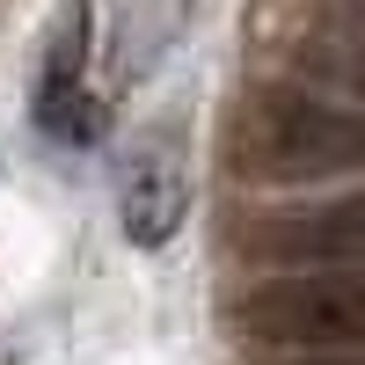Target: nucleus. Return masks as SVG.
<instances>
[{"label":"nucleus","mask_w":365,"mask_h":365,"mask_svg":"<svg viewBox=\"0 0 365 365\" xmlns=\"http://www.w3.org/2000/svg\"><path fill=\"white\" fill-rule=\"evenodd\" d=\"M241 175L256 182H322L358 168V110L299 81H270L241 103Z\"/></svg>","instance_id":"obj_1"},{"label":"nucleus","mask_w":365,"mask_h":365,"mask_svg":"<svg viewBox=\"0 0 365 365\" xmlns=\"http://www.w3.org/2000/svg\"><path fill=\"white\" fill-rule=\"evenodd\" d=\"M234 322L256 344H285L299 358H351L365 329V285L358 270H285L234 299Z\"/></svg>","instance_id":"obj_2"},{"label":"nucleus","mask_w":365,"mask_h":365,"mask_svg":"<svg viewBox=\"0 0 365 365\" xmlns=\"http://www.w3.org/2000/svg\"><path fill=\"white\" fill-rule=\"evenodd\" d=\"M81 73H88V0H66V15L51 22L44 66H37V132L58 146L103 139V103L81 88Z\"/></svg>","instance_id":"obj_3"},{"label":"nucleus","mask_w":365,"mask_h":365,"mask_svg":"<svg viewBox=\"0 0 365 365\" xmlns=\"http://www.w3.org/2000/svg\"><path fill=\"white\" fill-rule=\"evenodd\" d=\"M249 256L285 270H358V205H322V212H278L249 227Z\"/></svg>","instance_id":"obj_4"},{"label":"nucleus","mask_w":365,"mask_h":365,"mask_svg":"<svg viewBox=\"0 0 365 365\" xmlns=\"http://www.w3.org/2000/svg\"><path fill=\"white\" fill-rule=\"evenodd\" d=\"M182 212H190V182H182V168L161 154V146H139V154L117 168V220H125V241L161 249V241H175Z\"/></svg>","instance_id":"obj_5"},{"label":"nucleus","mask_w":365,"mask_h":365,"mask_svg":"<svg viewBox=\"0 0 365 365\" xmlns=\"http://www.w3.org/2000/svg\"><path fill=\"white\" fill-rule=\"evenodd\" d=\"M292 365H358V351L351 358H292Z\"/></svg>","instance_id":"obj_6"}]
</instances>
